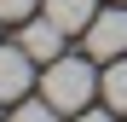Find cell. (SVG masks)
Segmentation results:
<instances>
[{
  "label": "cell",
  "instance_id": "cell-6",
  "mask_svg": "<svg viewBox=\"0 0 127 122\" xmlns=\"http://www.w3.org/2000/svg\"><path fill=\"white\" fill-rule=\"evenodd\" d=\"M98 87H104V105L127 116V52H121V58H110V70H104Z\"/></svg>",
  "mask_w": 127,
  "mask_h": 122
},
{
  "label": "cell",
  "instance_id": "cell-1",
  "mask_svg": "<svg viewBox=\"0 0 127 122\" xmlns=\"http://www.w3.org/2000/svg\"><path fill=\"white\" fill-rule=\"evenodd\" d=\"M93 93H98V76H93L87 58H52L46 76H40V99H52L64 116L87 111V105H93Z\"/></svg>",
  "mask_w": 127,
  "mask_h": 122
},
{
  "label": "cell",
  "instance_id": "cell-2",
  "mask_svg": "<svg viewBox=\"0 0 127 122\" xmlns=\"http://www.w3.org/2000/svg\"><path fill=\"white\" fill-rule=\"evenodd\" d=\"M87 52L104 58V64L127 52V6H110V12H98L87 23Z\"/></svg>",
  "mask_w": 127,
  "mask_h": 122
},
{
  "label": "cell",
  "instance_id": "cell-8",
  "mask_svg": "<svg viewBox=\"0 0 127 122\" xmlns=\"http://www.w3.org/2000/svg\"><path fill=\"white\" fill-rule=\"evenodd\" d=\"M35 6L40 0H0V17H17V23H23V17H35Z\"/></svg>",
  "mask_w": 127,
  "mask_h": 122
},
{
  "label": "cell",
  "instance_id": "cell-3",
  "mask_svg": "<svg viewBox=\"0 0 127 122\" xmlns=\"http://www.w3.org/2000/svg\"><path fill=\"white\" fill-rule=\"evenodd\" d=\"M17 47H23L35 64H52V58H64V29L52 23V17H23V35H17Z\"/></svg>",
  "mask_w": 127,
  "mask_h": 122
},
{
  "label": "cell",
  "instance_id": "cell-7",
  "mask_svg": "<svg viewBox=\"0 0 127 122\" xmlns=\"http://www.w3.org/2000/svg\"><path fill=\"white\" fill-rule=\"evenodd\" d=\"M64 111L52 105V99H17V111H12V122H58Z\"/></svg>",
  "mask_w": 127,
  "mask_h": 122
},
{
  "label": "cell",
  "instance_id": "cell-5",
  "mask_svg": "<svg viewBox=\"0 0 127 122\" xmlns=\"http://www.w3.org/2000/svg\"><path fill=\"white\" fill-rule=\"evenodd\" d=\"M40 12L69 35V29H87L93 17H98V0H40Z\"/></svg>",
  "mask_w": 127,
  "mask_h": 122
},
{
  "label": "cell",
  "instance_id": "cell-4",
  "mask_svg": "<svg viewBox=\"0 0 127 122\" xmlns=\"http://www.w3.org/2000/svg\"><path fill=\"white\" fill-rule=\"evenodd\" d=\"M29 81H35V58L23 47H0V99L17 105V99L29 93Z\"/></svg>",
  "mask_w": 127,
  "mask_h": 122
},
{
  "label": "cell",
  "instance_id": "cell-10",
  "mask_svg": "<svg viewBox=\"0 0 127 122\" xmlns=\"http://www.w3.org/2000/svg\"><path fill=\"white\" fill-rule=\"evenodd\" d=\"M0 105H6V99H0Z\"/></svg>",
  "mask_w": 127,
  "mask_h": 122
},
{
  "label": "cell",
  "instance_id": "cell-9",
  "mask_svg": "<svg viewBox=\"0 0 127 122\" xmlns=\"http://www.w3.org/2000/svg\"><path fill=\"white\" fill-rule=\"evenodd\" d=\"M75 122H110V105L104 111H75Z\"/></svg>",
  "mask_w": 127,
  "mask_h": 122
}]
</instances>
